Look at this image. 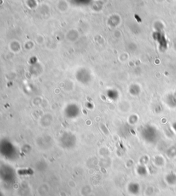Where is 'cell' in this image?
Masks as SVG:
<instances>
[{
	"mask_svg": "<svg viewBox=\"0 0 176 196\" xmlns=\"http://www.w3.org/2000/svg\"><path fill=\"white\" fill-rule=\"evenodd\" d=\"M2 152L6 156V157L8 158H12L15 154V149L11 143L6 141L4 144L2 145Z\"/></svg>",
	"mask_w": 176,
	"mask_h": 196,
	"instance_id": "obj_1",
	"label": "cell"
},
{
	"mask_svg": "<svg viewBox=\"0 0 176 196\" xmlns=\"http://www.w3.org/2000/svg\"><path fill=\"white\" fill-rule=\"evenodd\" d=\"M61 143L63 144V146H64L66 148L73 147L74 145L75 144V137L71 134H65L61 138Z\"/></svg>",
	"mask_w": 176,
	"mask_h": 196,
	"instance_id": "obj_2",
	"label": "cell"
},
{
	"mask_svg": "<svg viewBox=\"0 0 176 196\" xmlns=\"http://www.w3.org/2000/svg\"><path fill=\"white\" fill-rule=\"evenodd\" d=\"M127 189H128V191L131 193V194L136 195L139 193L140 187L139 185L137 183H130L128 185Z\"/></svg>",
	"mask_w": 176,
	"mask_h": 196,
	"instance_id": "obj_3",
	"label": "cell"
}]
</instances>
